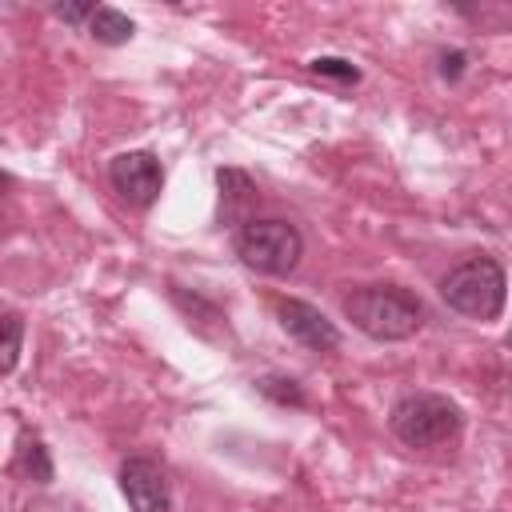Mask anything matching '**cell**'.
<instances>
[{"label":"cell","instance_id":"cell-6","mask_svg":"<svg viewBox=\"0 0 512 512\" xmlns=\"http://www.w3.org/2000/svg\"><path fill=\"white\" fill-rule=\"evenodd\" d=\"M108 180L128 204L148 208L164 188V168H160V160L152 152H120L108 164Z\"/></svg>","mask_w":512,"mask_h":512},{"label":"cell","instance_id":"cell-16","mask_svg":"<svg viewBox=\"0 0 512 512\" xmlns=\"http://www.w3.org/2000/svg\"><path fill=\"white\" fill-rule=\"evenodd\" d=\"M4 184H8V176H4V172H0V188H4Z\"/></svg>","mask_w":512,"mask_h":512},{"label":"cell","instance_id":"cell-3","mask_svg":"<svg viewBox=\"0 0 512 512\" xmlns=\"http://www.w3.org/2000/svg\"><path fill=\"white\" fill-rule=\"evenodd\" d=\"M388 424H392L396 440L408 448H440V444L456 440L464 416H460V404L440 392H412L392 404Z\"/></svg>","mask_w":512,"mask_h":512},{"label":"cell","instance_id":"cell-14","mask_svg":"<svg viewBox=\"0 0 512 512\" xmlns=\"http://www.w3.org/2000/svg\"><path fill=\"white\" fill-rule=\"evenodd\" d=\"M92 8H96V4H88V0H84V4H56L52 12H56L60 20H68V24H88Z\"/></svg>","mask_w":512,"mask_h":512},{"label":"cell","instance_id":"cell-8","mask_svg":"<svg viewBox=\"0 0 512 512\" xmlns=\"http://www.w3.org/2000/svg\"><path fill=\"white\" fill-rule=\"evenodd\" d=\"M216 184H220V216L232 220V224H236V220L244 224L248 204H256V184H252V176L240 172V168H220V172H216Z\"/></svg>","mask_w":512,"mask_h":512},{"label":"cell","instance_id":"cell-10","mask_svg":"<svg viewBox=\"0 0 512 512\" xmlns=\"http://www.w3.org/2000/svg\"><path fill=\"white\" fill-rule=\"evenodd\" d=\"M12 472H16V476H24V480H32V484H48V480H52V460H48V448H44L36 436L20 432Z\"/></svg>","mask_w":512,"mask_h":512},{"label":"cell","instance_id":"cell-12","mask_svg":"<svg viewBox=\"0 0 512 512\" xmlns=\"http://www.w3.org/2000/svg\"><path fill=\"white\" fill-rule=\"evenodd\" d=\"M308 68H312V76L336 80V84H344V88L360 84V68H356V64H348V60H340V56H316Z\"/></svg>","mask_w":512,"mask_h":512},{"label":"cell","instance_id":"cell-9","mask_svg":"<svg viewBox=\"0 0 512 512\" xmlns=\"http://www.w3.org/2000/svg\"><path fill=\"white\" fill-rule=\"evenodd\" d=\"M84 28H88V36H92L96 44H108V48L128 44V40L136 36V24H132V20L120 12V8H112V4H96Z\"/></svg>","mask_w":512,"mask_h":512},{"label":"cell","instance_id":"cell-4","mask_svg":"<svg viewBox=\"0 0 512 512\" xmlns=\"http://www.w3.org/2000/svg\"><path fill=\"white\" fill-rule=\"evenodd\" d=\"M236 256L244 268L260 272V276H288L300 256H304V236L296 232V224L264 216V220H244L236 228Z\"/></svg>","mask_w":512,"mask_h":512},{"label":"cell","instance_id":"cell-11","mask_svg":"<svg viewBox=\"0 0 512 512\" xmlns=\"http://www.w3.org/2000/svg\"><path fill=\"white\" fill-rule=\"evenodd\" d=\"M20 344H24V320L16 312H0V376L16 368Z\"/></svg>","mask_w":512,"mask_h":512},{"label":"cell","instance_id":"cell-1","mask_svg":"<svg viewBox=\"0 0 512 512\" xmlns=\"http://www.w3.org/2000/svg\"><path fill=\"white\" fill-rule=\"evenodd\" d=\"M344 316L372 340H408L424 328V304L400 284H368L344 296Z\"/></svg>","mask_w":512,"mask_h":512},{"label":"cell","instance_id":"cell-13","mask_svg":"<svg viewBox=\"0 0 512 512\" xmlns=\"http://www.w3.org/2000/svg\"><path fill=\"white\" fill-rule=\"evenodd\" d=\"M256 388H260L268 400H276V404L304 408V392H300V384H296V380H284V376H264Z\"/></svg>","mask_w":512,"mask_h":512},{"label":"cell","instance_id":"cell-2","mask_svg":"<svg viewBox=\"0 0 512 512\" xmlns=\"http://www.w3.org/2000/svg\"><path fill=\"white\" fill-rule=\"evenodd\" d=\"M504 268L492 256H468L440 280V300L468 320H496L504 312Z\"/></svg>","mask_w":512,"mask_h":512},{"label":"cell","instance_id":"cell-7","mask_svg":"<svg viewBox=\"0 0 512 512\" xmlns=\"http://www.w3.org/2000/svg\"><path fill=\"white\" fill-rule=\"evenodd\" d=\"M276 316H280V328L292 340H300L304 348H312V352H336L340 348V328L320 308H312L308 300H280Z\"/></svg>","mask_w":512,"mask_h":512},{"label":"cell","instance_id":"cell-5","mask_svg":"<svg viewBox=\"0 0 512 512\" xmlns=\"http://www.w3.org/2000/svg\"><path fill=\"white\" fill-rule=\"evenodd\" d=\"M120 492L132 512H172V488L156 460L128 456L120 464Z\"/></svg>","mask_w":512,"mask_h":512},{"label":"cell","instance_id":"cell-15","mask_svg":"<svg viewBox=\"0 0 512 512\" xmlns=\"http://www.w3.org/2000/svg\"><path fill=\"white\" fill-rule=\"evenodd\" d=\"M464 60H468L464 52H444V56H440V76H444V80H456V76L464 72Z\"/></svg>","mask_w":512,"mask_h":512}]
</instances>
